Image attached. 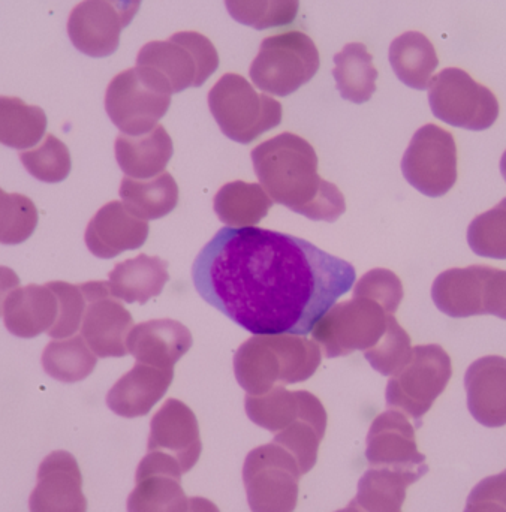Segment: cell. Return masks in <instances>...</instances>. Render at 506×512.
<instances>
[{
    "instance_id": "7bdbcfd3",
    "label": "cell",
    "mask_w": 506,
    "mask_h": 512,
    "mask_svg": "<svg viewBox=\"0 0 506 512\" xmlns=\"http://www.w3.org/2000/svg\"><path fill=\"white\" fill-rule=\"evenodd\" d=\"M484 315H495L506 321V270L490 267L484 283Z\"/></svg>"
},
{
    "instance_id": "c3c4849f",
    "label": "cell",
    "mask_w": 506,
    "mask_h": 512,
    "mask_svg": "<svg viewBox=\"0 0 506 512\" xmlns=\"http://www.w3.org/2000/svg\"><path fill=\"white\" fill-rule=\"evenodd\" d=\"M188 512H221L219 508L213 504L209 499L201 498V496H195V498L189 499V511Z\"/></svg>"
},
{
    "instance_id": "f546056e",
    "label": "cell",
    "mask_w": 506,
    "mask_h": 512,
    "mask_svg": "<svg viewBox=\"0 0 506 512\" xmlns=\"http://www.w3.org/2000/svg\"><path fill=\"white\" fill-rule=\"evenodd\" d=\"M313 394L309 391H288L277 385L261 396L248 394L246 414L256 426L271 433H279L300 418Z\"/></svg>"
},
{
    "instance_id": "ee69618b",
    "label": "cell",
    "mask_w": 506,
    "mask_h": 512,
    "mask_svg": "<svg viewBox=\"0 0 506 512\" xmlns=\"http://www.w3.org/2000/svg\"><path fill=\"white\" fill-rule=\"evenodd\" d=\"M468 499H487L496 502L506 510V471L484 478L472 489Z\"/></svg>"
},
{
    "instance_id": "ffe728a7",
    "label": "cell",
    "mask_w": 506,
    "mask_h": 512,
    "mask_svg": "<svg viewBox=\"0 0 506 512\" xmlns=\"http://www.w3.org/2000/svg\"><path fill=\"white\" fill-rule=\"evenodd\" d=\"M192 334L182 322L174 319H152L129 331L128 354L137 363L159 369H174L177 361L191 349Z\"/></svg>"
},
{
    "instance_id": "5b68a950",
    "label": "cell",
    "mask_w": 506,
    "mask_h": 512,
    "mask_svg": "<svg viewBox=\"0 0 506 512\" xmlns=\"http://www.w3.org/2000/svg\"><path fill=\"white\" fill-rule=\"evenodd\" d=\"M209 108L224 135L240 144L252 143L282 122V104L256 92L239 74L222 75L209 92Z\"/></svg>"
},
{
    "instance_id": "277c9868",
    "label": "cell",
    "mask_w": 506,
    "mask_h": 512,
    "mask_svg": "<svg viewBox=\"0 0 506 512\" xmlns=\"http://www.w3.org/2000/svg\"><path fill=\"white\" fill-rule=\"evenodd\" d=\"M170 83L149 66H135L120 72L108 84L105 110L122 134H149L158 126L171 105Z\"/></svg>"
},
{
    "instance_id": "7dc6e473",
    "label": "cell",
    "mask_w": 506,
    "mask_h": 512,
    "mask_svg": "<svg viewBox=\"0 0 506 512\" xmlns=\"http://www.w3.org/2000/svg\"><path fill=\"white\" fill-rule=\"evenodd\" d=\"M463 512H506L504 507L487 499H468Z\"/></svg>"
},
{
    "instance_id": "e575fe53",
    "label": "cell",
    "mask_w": 506,
    "mask_h": 512,
    "mask_svg": "<svg viewBox=\"0 0 506 512\" xmlns=\"http://www.w3.org/2000/svg\"><path fill=\"white\" fill-rule=\"evenodd\" d=\"M42 369L50 378L63 384L84 381L95 370L98 357L83 336L53 340L42 352Z\"/></svg>"
},
{
    "instance_id": "1f68e13d",
    "label": "cell",
    "mask_w": 506,
    "mask_h": 512,
    "mask_svg": "<svg viewBox=\"0 0 506 512\" xmlns=\"http://www.w3.org/2000/svg\"><path fill=\"white\" fill-rule=\"evenodd\" d=\"M333 75L337 90L346 101L364 104L376 92L378 71L373 66L372 54L366 45L360 42L346 44L339 54L334 56Z\"/></svg>"
},
{
    "instance_id": "836d02e7",
    "label": "cell",
    "mask_w": 506,
    "mask_h": 512,
    "mask_svg": "<svg viewBox=\"0 0 506 512\" xmlns=\"http://www.w3.org/2000/svg\"><path fill=\"white\" fill-rule=\"evenodd\" d=\"M47 131L42 108L27 105L20 98L0 96V143L9 149L35 147Z\"/></svg>"
},
{
    "instance_id": "7c38bea8",
    "label": "cell",
    "mask_w": 506,
    "mask_h": 512,
    "mask_svg": "<svg viewBox=\"0 0 506 512\" xmlns=\"http://www.w3.org/2000/svg\"><path fill=\"white\" fill-rule=\"evenodd\" d=\"M402 173L412 188L430 198L444 197L457 182V146L439 126L418 129L402 159Z\"/></svg>"
},
{
    "instance_id": "f907efd6",
    "label": "cell",
    "mask_w": 506,
    "mask_h": 512,
    "mask_svg": "<svg viewBox=\"0 0 506 512\" xmlns=\"http://www.w3.org/2000/svg\"><path fill=\"white\" fill-rule=\"evenodd\" d=\"M501 173H502V176H504V179L506 182V150H505L504 155H502V159H501Z\"/></svg>"
},
{
    "instance_id": "74e56055",
    "label": "cell",
    "mask_w": 506,
    "mask_h": 512,
    "mask_svg": "<svg viewBox=\"0 0 506 512\" xmlns=\"http://www.w3.org/2000/svg\"><path fill=\"white\" fill-rule=\"evenodd\" d=\"M38 225L35 204L21 194L0 192V245L26 242Z\"/></svg>"
},
{
    "instance_id": "d4e9b609",
    "label": "cell",
    "mask_w": 506,
    "mask_h": 512,
    "mask_svg": "<svg viewBox=\"0 0 506 512\" xmlns=\"http://www.w3.org/2000/svg\"><path fill=\"white\" fill-rule=\"evenodd\" d=\"M108 277V288L114 298L129 304H146L164 291L170 274L167 261L143 254L120 262Z\"/></svg>"
},
{
    "instance_id": "bcb514c9",
    "label": "cell",
    "mask_w": 506,
    "mask_h": 512,
    "mask_svg": "<svg viewBox=\"0 0 506 512\" xmlns=\"http://www.w3.org/2000/svg\"><path fill=\"white\" fill-rule=\"evenodd\" d=\"M108 2L116 6L117 11L122 14L125 27H128L131 21L134 20L135 15H137L143 0H108Z\"/></svg>"
},
{
    "instance_id": "681fc988",
    "label": "cell",
    "mask_w": 506,
    "mask_h": 512,
    "mask_svg": "<svg viewBox=\"0 0 506 512\" xmlns=\"http://www.w3.org/2000/svg\"><path fill=\"white\" fill-rule=\"evenodd\" d=\"M336 512H364V511L361 510V508L358 507L357 504H355L354 499H352V501L349 502L348 507L343 508V510H339V511H336Z\"/></svg>"
},
{
    "instance_id": "4316f807",
    "label": "cell",
    "mask_w": 506,
    "mask_h": 512,
    "mask_svg": "<svg viewBox=\"0 0 506 512\" xmlns=\"http://www.w3.org/2000/svg\"><path fill=\"white\" fill-rule=\"evenodd\" d=\"M327 430V412L318 397L313 396L303 414L291 426L274 436V444L285 448L297 460L301 475L312 471L318 460L319 444Z\"/></svg>"
},
{
    "instance_id": "5bb4252c",
    "label": "cell",
    "mask_w": 506,
    "mask_h": 512,
    "mask_svg": "<svg viewBox=\"0 0 506 512\" xmlns=\"http://www.w3.org/2000/svg\"><path fill=\"white\" fill-rule=\"evenodd\" d=\"M366 442V459L372 468L393 469L421 478L429 472L426 456L417 448L415 427L396 409L375 418Z\"/></svg>"
},
{
    "instance_id": "d6986e66",
    "label": "cell",
    "mask_w": 506,
    "mask_h": 512,
    "mask_svg": "<svg viewBox=\"0 0 506 512\" xmlns=\"http://www.w3.org/2000/svg\"><path fill=\"white\" fill-rule=\"evenodd\" d=\"M465 388L475 421L489 429L506 426V358H478L466 370Z\"/></svg>"
},
{
    "instance_id": "9c48e42d",
    "label": "cell",
    "mask_w": 506,
    "mask_h": 512,
    "mask_svg": "<svg viewBox=\"0 0 506 512\" xmlns=\"http://www.w3.org/2000/svg\"><path fill=\"white\" fill-rule=\"evenodd\" d=\"M137 66L161 72L173 93L201 87L219 68V54L209 38L198 32L174 33L168 41L147 42Z\"/></svg>"
},
{
    "instance_id": "ab89813d",
    "label": "cell",
    "mask_w": 506,
    "mask_h": 512,
    "mask_svg": "<svg viewBox=\"0 0 506 512\" xmlns=\"http://www.w3.org/2000/svg\"><path fill=\"white\" fill-rule=\"evenodd\" d=\"M411 337L397 322L394 315L388 318V327L382 339L364 357L370 366L384 376H394L411 360Z\"/></svg>"
},
{
    "instance_id": "d6a6232c",
    "label": "cell",
    "mask_w": 506,
    "mask_h": 512,
    "mask_svg": "<svg viewBox=\"0 0 506 512\" xmlns=\"http://www.w3.org/2000/svg\"><path fill=\"white\" fill-rule=\"evenodd\" d=\"M135 489L126 502L128 512H188L182 478L164 472H137Z\"/></svg>"
},
{
    "instance_id": "83f0119b",
    "label": "cell",
    "mask_w": 506,
    "mask_h": 512,
    "mask_svg": "<svg viewBox=\"0 0 506 512\" xmlns=\"http://www.w3.org/2000/svg\"><path fill=\"white\" fill-rule=\"evenodd\" d=\"M123 206L143 221L165 218L179 203V186L171 174L162 173L149 180L125 177L120 185Z\"/></svg>"
},
{
    "instance_id": "9a60e30c",
    "label": "cell",
    "mask_w": 506,
    "mask_h": 512,
    "mask_svg": "<svg viewBox=\"0 0 506 512\" xmlns=\"http://www.w3.org/2000/svg\"><path fill=\"white\" fill-rule=\"evenodd\" d=\"M30 512H87L83 477L77 459L68 451L48 454L36 475L29 498Z\"/></svg>"
},
{
    "instance_id": "d590c367",
    "label": "cell",
    "mask_w": 506,
    "mask_h": 512,
    "mask_svg": "<svg viewBox=\"0 0 506 512\" xmlns=\"http://www.w3.org/2000/svg\"><path fill=\"white\" fill-rule=\"evenodd\" d=\"M225 6L237 23L265 30L294 23L300 0H225Z\"/></svg>"
},
{
    "instance_id": "8992f818",
    "label": "cell",
    "mask_w": 506,
    "mask_h": 512,
    "mask_svg": "<svg viewBox=\"0 0 506 512\" xmlns=\"http://www.w3.org/2000/svg\"><path fill=\"white\" fill-rule=\"evenodd\" d=\"M318 69L315 42L306 33L291 30L261 42L249 74L259 90L285 98L309 83Z\"/></svg>"
},
{
    "instance_id": "2e32d148",
    "label": "cell",
    "mask_w": 506,
    "mask_h": 512,
    "mask_svg": "<svg viewBox=\"0 0 506 512\" xmlns=\"http://www.w3.org/2000/svg\"><path fill=\"white\" fill-rule=\"evenodd\" d=\"M147 451L170 456L188 474L200 460L203 444L200 426L192 409L177 399H170L150 421Z\"/></svg>"
},
{
    "instance_id": "f35d334b",
    "label": "cell",
    "mask_w": 506,
    "mask_h": 512,
    "mask_svg": "<svg viewBox=\"0 0 506 512\" xmlns=\"http://www.w3.org/2000/svg\"><path fill=\"white\" fill-rule=\"evenodd\" d=\"M20 161L27 173L39 182L60 183L71 173L68 147L54 135H47L38 149L21 153Z\"/></svg>"
},
{
    "instance_id": "e0dca14e",
    "label": "cell",
    "mask_w": 506,
    "mask_h": 512,
    "mask_svg": "<svg viewBox=\"0 0 506 512\" xmlns=\"http://www.w3.org/2000/svg\"><path fill=\"white\" fill-rule=\"evenodd\" d=\"M66 29L80 53L101 59L116 53L125 23L108 0H83L69 14Z\"/></svg>"
},
{
    "instance_id": "8d00e7d4",
    "label": "cell",
    "mask_w": 506,
    "mask_h": 512,
    "mask_svg": "<svg viewBox=\"0 0 506 512\" xmlns=\"http://www.w3.org/2000/svg\"><path fill=\"white\" fill-rule=\"evenodd\" d=\"M468 245L483 258L506 259V198L471 222Z\"/></svg>"
},
{
    "instance_id": "8fae6325",
    "label": "cell",
    "mask_w": 506,
    "mask_h": 512,
    "mask_svg": "<svg viewBox=\"0 0 506 512\" xmlns=\"http://www.w3.org/2000/svg\"><path fill=\"white\" fill-rule=\"evenodd\" d=\"M301 472L291 453L271 444L255 448L243 465L248 504L252 512H294Z\"/></svg>"
},
{
    "instance_id": "484cf974",
    "label": "cell",
    "mask_w": 506,
    "mask_h": 512,
    "mask_svg": "<svg viewBox=\"0 0 506 512\" xmlns=\"http://www.w3.org/2000/svg\"><path fill=\"white\" fill-rule=\"evenodd\" d=\"M390 63L394 74L405 86L426 90L439 60L430 39L420 32H406L390 45Z\"/></svg>"
},
{
    "instance_id": "7a4b0ae2",
    "label": "cell",
    "mask_w": 506,
    "mask_h": 512,
    "mask_svg": "<svg viewBox=\"0 0 506 512\" xmlns=\"http://www.w3.org/2000/svg\"><path fill=\"white\" fill-rule=\"evenodd\" d=\"M251 156L256 177L274 203L312 221L334 222L345 213V197L319 176L309 141L283 132L256 146Z\"/></svg>"
},
{
    "instance_id": "f6af8a7d",
    "label": "cell",
    "mask_w": 506,
    "mask_h": 512,
    "mask_svg": "<svg viewBox=\"0 0 506 512\" xmlns=\"http://www.w3.org/2000/svg\"><path fill=\"white\" fill-rule=\"evenodd\" d=\"M20 285V279L14 270L8 267H0V313H2L3 301Z\"/></svg>"
},
{
    "instance_id": "6da1fadb",
    "label": "cell",
    "mask_w": 506,
    "mask_h": 512,
    "mask_svg": "<svg viewBox=\"0 0 506 512\" xmlns=\"http://www.w3.org/2000/svg\"><path fill=\"white\" fill-rule=\"evenodd\" d=\"M355 277L345 259L256 227L222 228L192 265L203 300L252 334L312 333Z\"/></svg>"
},
{
    "instance_id": "ba28073f",
    "label": "cell",
    "mask_w": 506,
    "mask_h": 512,
    "mask_svg": "<svg viewBox=\"0 0 506 512\" xmlns=\"http://www.w3.org/2000/svg\"><path fill=\"white\" fill-rule=\"evenodd\" d=\"M390 316L376 301L354 297L328 309L313 327V340L327 358L366 352L382 339Z\"/></svg>"
},
{
    "instance_id": "4dcf8cb0",
    "label": "cell",
    "mask_w": 506,
    "mask_h": 512,
    "mask_svg": "<svg viewBox=\"0 0 506 512\" xmlns=\"http://www.w3.org/2000/svg\"><path fill=\"white\" fill-rule=\"evenodd\" d=\"M421 480L415 474L370 468L358 481L354 501L364 512H402L406 489Z\"/></svg>"
},
{
    "instance_id": "52a82bcc",
    "label": "cell",
    "mask_w": 506,
    "mask_h": 512,
    "mask_svg": "<svg viewBox=\"0 0 506 512\" xmlns=\"http://www.w3.org/2000/svg\"><path fill=\"white\" fill-rule=\"evenodd\" d=\"M451 376V358L442 346H415L408 364L388 381L387 406L411 417L415 429H420L421 420L444 393Z\"/></svg>"
},
{
    "instance_id": "ac0fdd59",
    "label": "cell",
    "mask_w": 506,
    "mask_h": 512,
    "mask_svg": "<svg viewBox=\"0 0 506 512\" xmlns=\"http://www.w3.org/2000/svg\"><path fill=\"white\" fill-rule=\"evenodd\" d=\"M149 224L132 215L120 201L105 204L87 225V249L96 258L110 259L140 249L149 237Z\"/></svg>"
},
{
    "instance_id": "4fadbf2b",
    "label": "cell",
    "mask_w": 506,
    "mask_h": 512,
    "mask_svg": "<svg viewBox=\"0 0 506 512\" xmlns=\"http://www.w3.org/2000/svg\"><path fill=\"white\" fill-rule=\"evenodd\" d=\"M80 288L87 303L81 336L98 358L125 357L126 339L134 328L131 313L111 295L107 282H87Z\"/></svg>"
},
{
    "instance_id": "44dd1931",
    "label": "cell",
    "mask_w": 506,
    "mask_h": 512,
    "mask_svg": "<svg viewBox=\"0 0 506 512\" xmlns=\"http://www.w3.org/2000/svg\"><path fill=\"white\" fill-rule=\"evenodd\" d=\"M173 379L174 369L137 363L108 391L107 406L119 417H146L167 394Z\"/></svg>"
},
{
    "instance_id": "7402d4cb",
    "label": "cell",
    "mask_w": 506,
    "mask_h": 512,
    "mask_svg": "<svg viewBox=\"0 0 506 512\" xmlns=\"http://www.w3.org/2000/svg\"><path fill=\"white\" fill-rule=\"evenodd\" d=\"M6 330L20 339L48 333L59 315L56 294L47 285H27L14 289L3 301Z\"/></svg>"
},
{
    "instance_id": "603a6c76",
    "label": "cell",
    "mask_w": 506,
    "mask_h": 512,
    "mask_svg": "<svg viewBox=\"0 0 506 512\" xmlns=\"http://www.w3.org/2000/svg\"><path fill=\"white\" fill-rule=\"evenodd\" d=\"M489 270V265H469L444 271L433 282V303L451 318L484 315V283Z\"/></svg>"
},
{
    "instance_id": "30bf717a",
    "label": "cell",
    "mask_w": 506,
    "mask_h": 512,
    "mask_svg": "<svg viewBox=\"0 0 506 512\" xmlns=\"http://www.w3.org/2000/svg\"><path fill=\"white\" fill-rule=\"evenodd\" d=\"M429 102L433 116L454 128L486 131L499 117V102L492 90L459 68L444 69L432 78Z\"/></svg>"
},
{
    "instance_id": "3957f363",
    "label": "cell",
    "mask_w": 506,
    "mask_h": 512,
    "mask_svg": "<svg viewBox=\"0 0 506 512\" xmlns=\"http://www.w3.org/2000/svg\"><path fill=\"white\" fill-rule=\"evenodd\" d=\"M321 360V348L297 334H255L237 349L234 375L246 393L261 396L277 385L307 381Z\"/></svg>"
},
{
    "instance_id": "f1b7e54d",
    "label": "cell",
    "mask_w": 506,
    "mask_h": 512,
    "mask_svg": "<svg viewBox=\"0 0 506 512\" xmlns=\"http://www.w3.org/2000/svg\"><path fill=\"white\" fill-rule=\"evenodd\" d=\"M274 201L261 185L231 182L216 194L213 207L219 221L231 228L255 227L270 212Z\"/></svg>"
},
{
    "instance_id": "b9f144b4",
    "label": "cell",
    "mask_w": 506,
    "mask_h": 512,
    "mask_svg": "<svg viewBox=\"0 0 506 512\" xmlns=\"http://www.w3.org/2000/svg\"><path fill=\"white\" fill-rule=\"evenodd\" d=\"M354 297L370 298L394 315L403 300V285L397 274L387 268L367 271L354 288Z\"/></svg>"
},
{
    "instance_id": "cb8c5ba5",
    "label": "cell",
    "mask_w": 506,
    "mask_h": 512,
    "mask_svg": "<svg viewBox=\"0 0 506 512\" xmlns=\"http://www.w3.org/2000/svg\"><path fill=\"white\" fill-rule=\"evenodd\" d=\"M120 170L135 180H149L164 173L173 158L174 147L164 126L158 125L149 134H120L114 144Z\"/></svg>"
},
{
    "instance_id": "60d3db41",
    "label": "cell",
    "mask_w": 506,
    "mask_h": 512,
    "mask_svg": "<svg viewBox=\"0 0 506 512\" xmlns=\"http://www.w3.org/2000/svg\"><path fill=\"white\" fill-rule=\"evenodd\" d=\"M47 286L56 294L57 303H59V315L54 327L48 331V336L56 340L69 339L80 330L84 312H86V298L80 285L56 280V282L47 283Z\"/></svg>"
}]
</instances>
